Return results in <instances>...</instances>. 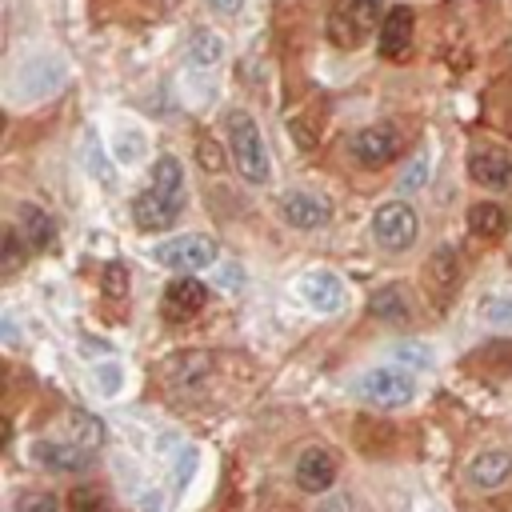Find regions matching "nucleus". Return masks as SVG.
<instances>
[{"mask_svg":"<svg viewBox=\"0 0 512 512\" xmlns=\"http://www.w3.org/2000/svg\"><path fill=\"white\" fill-rule=\"evenodd\" d=\"M413 33H416L413 8L396 5L392 13L384 16V25H381V57H389V60H401L404 52H409V45H413Z\"/></svg>","mask_w":512,"mask_h":512,"instance_id":"nucleus-16","label":"nucleus"},{"mask_svg":"<svg viewBox=\"0 0 512 512\" xmlns=\"http://www.w3.org/2000/svg\"><path fill=\"white\" fill-rule=\"evenodd\" d=\"M16 233L20 240H25V248L28 253H45V248L52 245V216L45 213V208H37V204H20L16 208Z\"/></svg>","mask_w":512,"mask_h":512,"instance_id":"nucleus-19","label":"nucleus"},{"mask_svg":"<svg viewBox=\"0 0 512 512\" xmlns=\"http://www.w3.org/2000/svg\"><path fill=\"white\" fill-rule=\"evenodd\" d=\"M381 25V0H332L329 8V40L337 48H360Z\"/></svg>","mask_w":512,"mask_h":512,"instance_id":"nucleus-4","label":"nucleus"},{"mask_svg":"<svg viewBox=\"0 0 512 512\" xmlns=\"http://www.w3.org/2000/svg\"><path fill=\"white\" fill-rule=\"evenodd\" d=\"M280 216H285L292 228H305V233H312V228H325L332 221V204L325 201V196H317V193L292 188V193L280 196Z\"/></svg>","mask_w":512,"mask_h":512,"instance_id":"nucleus-12","label":"nucleus"},{"mask_svg":"<svg viewBox=\"0 0 512 512\" xmlns=\"http://www.w3.org/2000/svg\"><path fill=\"white\" fill-rule=\"evenodd\" d=\"M240 5H245V0H208V8H213V13H225V16L240 13Z\"/></svg>","mask_w":512,"mask_h":512,"instance_id":"nucleus-37","label":"nucleus"},{"mask_svg":"<svg viewBox=\"0 0 512 512\" xmlns=\"http://www.w3.org/2000/svg\"><path fill=\"white\" fill-rule=\"evenodd\" d=\"M416 233H421V221H416V213L404 201H389V204L376 208L372 236L384 253H409L416 245Z\"/></svg>","mask_w":512,"mask_h":512,"instance_id":"nucleus-6","label":"nucleus"},{"mask_svg":"<svg viewBox=\"0 0 512 512\" xmlns=\"http://www.w3.org/2000/svg\"><path fill=\"white\" fill-rule=\"evenodd\" d=\"M144 149H149V141H144V132L141 129H120L117 132V161L120 164H137Z\"/></svg>","mask_w":512,"mask_h":512,"instance_id":"nucleus-25","label":"nucleus"},{"mask_svg":"<svg viewBox=\"0 0 512 512\" xmlns=\"http://www.w3.org/2000/svg\"><path fill=\"white\" fill-rule=\"evenodd\" d=\"M80 156H85V169L97 176L100 184H112V169H109V161H104V149H100V137L97 132H85V141H80Z\"/></svg>","mask_w":512,"mask_h":512,"instance_id":"nucleus-24","label":"nucleus"},{"mask_svg":"<svg viewBox=\"0 0 512 512\" xmlns=\"http://www.w3.org/2000/svg\"><path fill=\"white\" fill-rule=\"evenodd\" d=\"M92 456L97 453H85V448H72V444H60L52 441V436H45V441L33 444V461L40 468H48V473H85V468H92Z\"/></svg>","mask_w":512,"mask_h":512,"instance_id":"nucleus-15","label":"nucleus"},{"mask_svg":"<svg viewBox=\"0 0 512 512\" xmlns=\"http://www.w3.org/2000/svg\"><path fill=\"white\" fill-rule=\"evenodd\" d=\"M152 256L161 260L164 268H172V273H181V277H193V273H201V268L216 265V256H221V248H216V240H213V236H201V233H193V236H176V240H164V245L156 248Z\"/></svg>","mask_w":512,"mask_h":512,"instance_id":"nucleus-7","label":"nucleus"},{"mask_svg":"<svg viewBox=\"0 0 512 512\" xmlns=\"http://www.w3.org/2000/svg\"><path fill=\"white\" fill-rule=\"evenodd\" d=\"M480 317L493 329H512V297H488L480 300Z\"/></svg>","mask_w":512,"mask_h":512,"instance_id":"nucleus-27","label":"nucleus"},{"mask_svg":"<svg viewBox=\"0 0 512 512\" xmlns=\"http://www.w3.org/2000/svg\"><path fill=\"white\" fill-rule=\"evenodd\" d=\"M104 292H109L112 300L124 297V292H129V268H124V265H109V268H104Z\"/></svg>","mask_w":512,"mask_h":512,"instance_id":"nucleus-32","label":"nucleus"},{"mask_svg":"<svg viewBox=\"0 0 512 512\" xmlns=\"http://www.w3.org/2000/svg\"><path fill=\"white\" fill-rule=\"evenodd\" d=\"M48 436H52V441H60V444L97 453V448L104 444V424H100V416H92L85 409H68V413H60L57 421H52Z\"/></svg>","mask_w":512,"mask_h":512,"instance_id":"nucleus-10","label":"nucleus"},{"mask_svg":"<svg viewBox=\"0 0 512 512\" xmlns=\"http://www.w3.org/2000/svg\"><path fill=\"white\" fill-rule=\"evenodd\" d=\"M508 476H512V456L505 448H493V453H480L468 461V480H473V488L493 493V488H500Z\"/></svg>","mask_w":512,"mask_h":512,"instance_id":"nucleus-17","label":"nucleus"},{"mask_svg":"<svg viewBox=\"0 0 512 512\" xmlns=\"http://www.w3.org/2000/svg\"><path fill=\"white\" fill-rule=\"evenodd\" d=\"M68 512H109V500L92 485H77L68 493Z\"/></svg>","mask_w":512,"mask_h":512,"instance_id":"nucleus-26","label":"nucleus"},{"mask_svg":"<svg viewBox=\"0 0 512 512\" xmlns=\"http://www.w3.org/2000/svg\"><path fill=\"white\" fill-rule=\"evenodd\" d=\"M428 181V156H416L409 169L401 172V193H413V188H424Z\"/></svg>","mask_w":512,"mask_h":512,"instance_id":"nucleus-31","label":"nucleus"},{"mask_svg":"<svg viewBox=\"0 0 512 512\" xmlns=\"http://www.w3.org/2000/svg\"><path fill=\"white\" fill-rule=\"evenodd\" d=\"M317 512H352V500L349 496H329V500H320Z\"/></svg>","mask_w":512,"mask_h":512,"instance_id":"nucleus-36","label":"nucleus"},{"mask_svg":"<svg viewBox=\"0 0 512 512\" xmlns=\"http://www.w3.org/2000/svg\"><path fill=\"white\" fill-rule=\"evenodd\" d=\"M184 208V169L172 152H164L152 169V184L132 201V216H137V228L144 233H156V228H169Z\"/></svg>","mask_w":512,"mask_h":512,"instance_id":"nucleus-1","label":"nucleus"},{"mask_svg":"<svg viewBox=\"0 0 512 512\" xmlns=\"http://www.w3.org/2000/svg\"><path fill=\"white\" fill-rule=\"evenodd\" d=\"M25 256H33V253L25 248V240H20L16 225H8V228H5V265H0V268H5V277L16 273V268L25 265Z\"/></svg>","mask_w":512,"mask_h":512,"instance_id":"nucleus-28","label":"nucleus"},{"mask_svg":"<svg viewBox=\"0 0 512 512\" xmlns=\"http://www.w3.org/2000/svg\"><path fill=\"white\" fill-rule=\"evenodd\" d=\"M16 512H60V500L52 493H20Z\"/></svg>","mask_w":512,"mask_h":512,"instance_id":"nucleus-29","label":"nucleus"},{"mask_svg":"<svg viewBox=\"0 0 512 512\" xmlns=\"http://www.w3.org/2000/svg\"><path fill=\"white\" fill-rule=\"evenodd\" d=\"M92 381H97L100 396H117V392H120V369H117V364H100Z\"/></svg>","mask_w":512,"mask_h":512,"instance_id":"nucleus-33","label":"nucleus"},{"mask_svg":"<svg viewBox=\"0 0 512 512\" xmlns=\"http://www.w3.org/2000/svg\"><path fill=\"white\" fill-rule=\"evenodd\" d=\"M65 80H68L65 60L52 57V52H40V57H28L16 65V72L8 77V97H13V104L48 100V97H57Z\"/></svg>","mask_w":512,"mask_h":512,"instance_id":"nucleus-3","label":"nucleus"},{"mask_svg":"<svg viewBox=\"0 0 512 512\" xmlns=\"http://www.w3.org/2000/svg\"><path fill=\"white\" fill-rule=\"evenodd\" d=\"M357 396L372 409H404L416 401V376L401 369H369L357 381Z\"/></svg>","mask_w":512,"mask_h":512,"instance_id":"nucleus-5","label":"nucleus"},{"mask_svg":"<svg viewBox=\"0 0 512 512\" xmlns=\"http://www.w3.org/2000/svg\"><path fill=\"white\" fill-rule=\"evenodd\" d=\"M193 473H196V448H184V453H181V465H176V488H184Z\"/></svg>","mask_w":512,"mask_h":512,"instance_id":"nucleus-35","label":"nucleus"},{"mask_svg":"<svg viewBox=\"0 0 512 512\" xmlns=\"http://www.w3.org/2000/svg\"><path fill=\"white\" fill-rule=\"evenodd\" d=\"M188 60H193V68H216L225 60V40L213 33V28H196L193 40H188Z\"/></svg>","mask_w":512,"mask_h":512,"instance_id":"nucleus-20","label":"nucleus"},{"mask_svg":"<svg viewBox=\"0 0 512 512\" xmlns=\"http://www.w3.org/2000/svg\"><path fill=\"white\" fill-rule=\"evenodd\" d=\"M468 228L480 236V240H496V236H505V228H508V216H505V208L500 204H473L468 208Z\"/></svg>","mask_w":512,"mask_h":512,"instance_id":"nucleus-21","label":"nucleus"},{"mask_svg":"<svg viewBox=\"0 0 512 512\" xmlns=\"http://www.w3.org/2000/svg\"><path fill=\"white\" fill-rule=\"evenodd\" d=\"M468 176H473L476 184L493 188V193H508L512 188V161L505 152H473Z\"/></svg>","mask_w":512,"mask_h":512,"instance_id":"nucleus-18","label":"nucleus"},{"mask_svg":"<svg viewBox=\"0 0 512 512\" xmlns=\"http://www.w3.org/2000/svg\"><path fill=\"white\" fill-rule=\"evenodd\" d=\"M369 317L372 320H392V325H404L409 320V305H404L401 288H376L369 297Z\"/></svg>","mask_w":512,"mask_h":512,"instance_id":"nucleus-22","label":"nucleus"},{"mask_svg":"<svg viewBox=\"0 0 512 512\" xmlns=\"http://www.w3.org/2000/svg\"><path fill=\"white\" fill-rule=\"evenodd\" d=\"M392 357H396V364H416V369H428V364H433L424 344H396Z\"/></svg>","mask_w":512,"mask_h":512,"instance_id":"nucleus-30","label":"nucleus"},{"mask_svg":"<svg viewBox=\"0 0 512 512\" xmlns=\"http://www.w3.org/2000/svg\"><path fill=\"white\" fill-rule=\"evenodd\" d=\"M164 376H169L172 384H193L201 372H208V360L201 357V352H181V357H172V360H164Z\"/></svg>","mask_w":512,"mask_h":512,"instance_id":"nucleus-23","label":"nucleus"},{"mask_svg":"<svg viewBox=\"0 0 512 512\" xmlns=\"http://www.w3.org/2000/svg\"><path fill=\"white\" fill-rule=\"evenodd\" d=\"M225 137H228V152H233L236 172L248 184H265L273 164H268V149H265V137H260L256 120L245 109H233L225 117Z\"/></svg>","mask_w":512,"mask_h":512,"instance_id":"nucleus-2","label":"nucleus"},{"mask_svg":"<svg viewBox=\"0 0 512 512\" xmlns=\"http://www.w3.org/2000/svg\"><path fill=\"white\" fill-rule=\"evenodd\" d=\"M300 297H305L308 308L317 312H340L344 308V280L337 273H329V268H312L297 280Z\"/></svg>","mask_w":512,"mask_h":512,"instance_id":"nucleus-13","label":"nucleus"},{"mask_svg":"<svg viewBox=\"0 0 512 512\" xmlns=\"http://www.w3.org/2000/svg\"><path fill=\"white\" fill-rule=\"evenodd\" d=\"M401 149H404L401 132L389 129V124H372V129H360L357 137L349 141L352 161L364 164V169H381V164L396 161V156H401Z\"/></svg>","mask_w":512,"mask_h":512,"instance_id":"nucleus-9","label":"nucleus"},{"mask_svg":"<svg viewBox=\"0 0 512 512\" xmlns=\"http://www.w3.org/2000/svg\"><path fill=\"white\" fill-rule=\"evenodd\" d=\"M297 485L305 488V493H329V488L337 485V456L320 444L305 448L297 461Z\"/></svg>","mask_w":512,"mask_h":512,"instance_id":"nucleus-14","label":"nucleus"},{"mask_svg":"<svg viewBox=\"0 0 512 512\" xmlns=\"http://www.w3.org/2000/svg\"><path fill=\"white\" fill-rule=\"evenodd\" d=\"M208 300V288L201 285L196 277H176L172 285H164V297H161V317L172 320V325H184L193 320L196 312L204 308Z\"/></svg>","mask_w":512,"mask_h":512,"instance_id":"nucleus-11","label":"nucleus"},{"mask_svg":"<svg viewBox=\"0 0 512 512\" xmlns=\"http://www.w3.org/2000/svg\"><path fill=\"white\" fill-rule=\"evenodd\" d=\"M201 164H204L208 172H216V169H221V164H225V149H221V144L201 141Z\"/></svg>","mask_w":512,"mask_h":512,"instance_id":"nucleus-34","label":"nucleus"},{"mask_svg":"<svg viewBox=\"0 0 512 512\" xmlns=\"http://www.w3.org/2000/svg\"><path fill=\"white\" fill-rule=\"evenodd\" d=\"M461 253H456L453 245H441L433 256H428L424 265V288H428V300H433L436 308H444L448 300L456 297V288H461Z\"/></svg>","mask_w":512,"mask_h":512,"instance_id":"nucleus-8","label":"nucleus"}]
</instances>
